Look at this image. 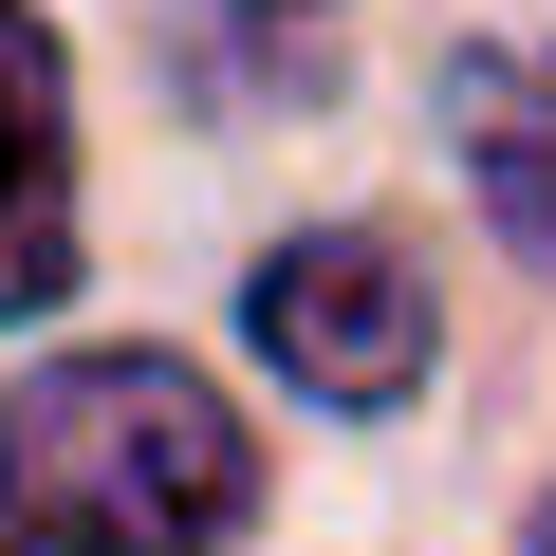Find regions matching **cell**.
Returning <instances> with one entry per match:
<instances>
[{"label":"cell","instance_id":"1","mask_svg":"<svg viewBox=\"0 0 556 556\" xmlns=\"http://www.w3.org/2000/svg\"><path fill=\"white\" fill-rule=\"evenodd\" d=\"M260 519V427L186 353H56L0 390V538L38 556H223Z\"/></svg>","mask_w":556,"mask_h":556},{"label":"cell","instance_id":"2","mask_svg":"<svg viewBox=\"0 0 556 556\" xmlns=\"http://www.w3.org/2000/svg\"><path fill=\"white\" fill-rule=\"evenodd\" d=\"M241 334H260V371L298 390V408H408L445 316H427L408 241H371V223H316V241H278V260L241 278Z\"/></svg>","mask_w":556,"mask_h":556},{"label":"cell","instance_id":"3","mask_svg":"<svg viewBox=\"0 0 556 556\" xmlns=\"http://www.w3.org/2000/svg\"><path fill=\"white\" fill-rule=\"evenodd\" d=\"M75 298V56L38 0H0V334Z\"/></svg>","mask_w":556,"mask_h":556},{"label":"cell","instance_id":"4","mask_svg":"<svg viewBox=\"0 0 556 556\" xmlns=\"http://www.w3.org/2000/svg\"><path fill=\"white\" fill-rule=\"evenodd\" d=\"M445 130H464V167H482L501 241H556V38H482V56L445 75Z\"/></svg>","mask_w":556,"mask_h":556},{"label":"cell","instance_id":"5","mask_svg":"<svg viewBox=\"0 0 556 556\" xmlns=\"http://www.w3.org/2000/svg\"><path fill=\"white\" fill-rule=\"evenodd\" d=\"M538 556H556V501H538Z\"/></svg>","mask_w":556,"mask_h":556}]
</instances>
